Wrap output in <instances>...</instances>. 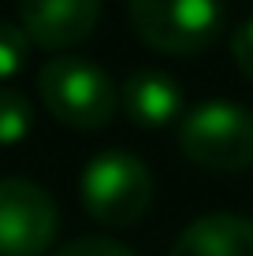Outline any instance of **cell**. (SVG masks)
<instances>
[{"mask_svg": "<svg viewBox=\"0 0 253 256\" xmlns=\"http://www.w3.org/2000/svg\"><path fill=\"white\" fill-rule=\"evenodd\" d=\"M60 230L56 200L30 178H0V256H41Z\"/></svg>", "mask_w": 253, "mask_h": 256, "instance_id": "obj_5", "label": "cell"}, {"mask_svg": "<svg viewBox=\"0 0 253 256\" xmlns=\"http://www.w3.org/2000/svg\"><path fill=\"white\" fill-rule=\"evenodd\" d=\"M231 56H234V64H238V70L253 82V15L246 22L234 26V34H231Z\"/></svg>", "mask_w": 253, "mask_h": 256, "instance_id": "obj_12", "label": "cell"}, {"mask_svg": "<svg viewBox=\"0 0 253 256\" xmlns=\"http://www.w3.org/2000/svg\"><path fill=\"white\" fill-rule=\"evenodd\" d=\"M52 256H134L123 242H112V238H75L64 249H56Z\"/></svg>", "mask_w": 253, "mask_h": 256, "instance_id": "obj_11", "label": "cell"}, {"mask_svg": "<svg viewBox=\"0 0 253 256\" xmlns=\"http://www.w3.org/2000/svg\"><path fill=\"white\" fill-rule=\"evenodd\" d=\"M34 126V108L23 93L0 90V145H19Z\"/></svg>", "mask_w": 253, "mask_h": 256, "instance_id": "obj_9", "label": "cell"}, {"mask_svg": "<svg viewBox=\"0 0 253 256\" xmlns=\"http://www.w3.org/2000/svg\"><path fill=\"white\" fill-rule=\"evenodd\" d=\"M119 108L127 112V119L134 126L164 130L182 112V90L171 74H164L156 67H142L127 74L123 90H119Z\"/></svg>", "mask_w": 253, "mask_h": 256, "instance_id": "obj_7", "label": "cell"}, {"mask_svg": "<svg viewBox=\"0 0 253 256\" xmlns=\"http://www.w3.org/2000/svg\"><path fill=\"white\" fill-rule=\"evenodd\" d=\"M78 200L104 226H134L153 204V174L134 152H97L78 174Z\"/></svg>", "mask_w": 253, "mask_h": 256, "instance_id": "obj_3", "label": "cell"}, {"mask_svg": "<svg viewBox=\"0 0 253 256\" xmlns=\"http://www.w3.org/2000/svg\"><path fill=\"white\" fill-rule=\"evenodd\" d=\"M30 60V38L23 26L15 22H0V82L15 78Z\"/></svg>", "mask_w": 253, "mask_h": 256, "instance_id": "obj_10", "label": "cell"}, {"mask_svg": "<svg viewBox=\"0 0 253 256\" xmlns=\"http://www.w3.org/2000/svg\"><path fill=\"white\" fill-rule=\"evenodd\" d=\"M127 15L149 48L194 56L220 41L227 26V0H127Z\"/></svg>", "mask_w": 253, "mask_h": 256, "instance_id": "obj_2", "label": "cell"}, {"mask_svg": "<svg viewBox=\"0 0 253 256\" xmlns=\"http://www.w3.org/2000/svg\"><path fill=\"white\" fill-rule=\"evenodd\" d=\"M38 96L52 119L71 130H101L119 112L112 74L82 56H56L38 70Z\"/></svg>", "mask_w": 253, "mask_h": 256, "instance_id": "obj_1", "label": "cell"}, {"mask_svg": "<svg viewBox=\"0 0 253 256\" xmlns=\"http://www.w3.org/2000/svg\"><path fill=\"white\" fill-rule=\"evenodd\" d=\"M19 19L30 45L60 52L93 34L101 0H19Z\"/></svg>", "mask_w": 253, "mask_h": 256, "instance_id": "obj_6", "label": "cell"}, {"mask_svg": "<svg viewBox=\"0 0 253 256\" xmlns=\"http://www.w3.org/2000/svg\"><path fill=\"white\" fill-rule=\"evenodd\" d=\"M168 256H253V223L231 212H212L186 226Z\"/></svg>", "mask_w": 253, "mask_h": 256, "instance_id": "obj_8", "label": "cell"}, {"mask_svg": "<svg viewBox=\"0 0 253 256\" xmlns=\"http://www.w3.org/2000/svg\"><path fill=\"white\" fill-rule=\"evenodd\" d=\"M179 148L208 171H246L253 164V112L234 100H205L179 122Z\"/></svg>", "mask_w": 253, "mask_h": 256, "instance_id": "obj_4", "label": "cell"}]
</instances>
